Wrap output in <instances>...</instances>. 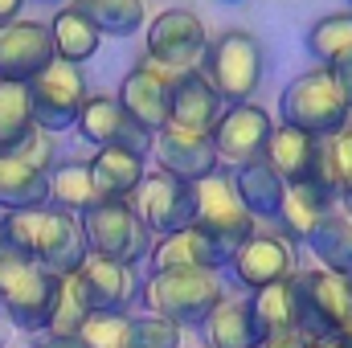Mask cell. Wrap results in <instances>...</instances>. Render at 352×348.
<instances>
[{
    "mask_svg": "<svg viewBox=\"0 0 352 348\" xmlns=\"http://www.w3.org/2000/svg\"><path fill=\"white\" fill-rule=\"evenodd\" d=\"M0 246L25 254V259L41 262L45 270L74 274L87 262V234H82V217L58 209V205H33V209H12L0 221Z\"/></svg>",
    "mask_w": 352,
    "mask_h": 348,
    "instance_id": "6da1fadb",
    "label": "cell"
},
{
    "mask_svg": "<svg viewBox=\"0 0 352 348\" xmlns=\"http://www.w3.org/2000/svg\"><path fill=\"white\" fill-rule=\"evenodd\" d=\"M221 299H226L221 270H188V266L152 270L144 279V291H140V303L148 307V316H164L180 328L205 324V316Z\"/></svg>",
    "mask_w": 352,
    "mask_h": 348,
    "instance_id": "7a4b0ae2",
    "label": "cell"
},
{
    "mask_svg": "<svg viewBox=\"0 0 352 348\" xmlns=\"http://www.w3.org/2000/svg\"><path fill=\"white\" fill-rule=\"evenodd\" d=\"M58 299V274L41 262L0 246V316L21 332H45Z\"/></svg>",
    "mask_w": 352,
    "mask_h": 348,
    "instance_id": "3957f363",
    "label": "cell"
},
{
    "mask_svg": "<svg viewBox=\"0 0 352 348\" xmlns=\"http://www.w3.org/2000/svg\"><path fill=\"white\" fill-rule=\"evenodd\" d=\"M278 119L316 135V140H328L336 131H344L352 123V107L344 98L340 83L332 78L328 66H316L299 78H291V87L283 90L278 98Z\"/></svg>",
    "mask_w": 352,
    "mask_h": 348,
    "instance_id": "277c9868",
    "label": "cell"
},
{
    "mask_svg": "<svg viewBox=\"0 0 352 348\" xmlns=\"http://www.w3.org/2000/svg\"><path fill=\"white\" fill-rule=\"evenodd\" d=\"M201 74L209 78V87L217 90V98L226 107L250 102V94L263 83V45H258V37L246 33V29H226L221 37L209 41V50L201 58Z\"/></svg>",
    "mask_w": 352,
    "mask_h": 348,
    "instance_id": "5b68a950",
    "label": "cell"
},
{
    "mask_svg": "<svg viewBox=\"0 0 352 348\" xmlns=\"http://www.w3.org/2000/svg\"><path fill=\"white\" fill-rule=\"evenodd\" d=\"M82 234H87V250L111 262H140L152 254V230L140 221V213L131 209V201H102L90 213H82Z\"/></svg>",
    "mask_w": 352,
    "mask_h": 348,
    "instance_id": "8992f818",
    "label": "cell"
},
{
    "mask_svg": "<svg viewBox=\"0 0 352 348\" xmlns=\"http://www.w3.org/2000/svg\"><path fill=\"white\" fill-rule=\"evenodd\" d=\"M295 291H299V332L320 340L336 336L352 324V279L332 274L324 266L316 270H295Z\"/></svg>",
    "mask_w": 352,
    "mask_h": 348,
    "instance_id": "52a82bcc",
    "label": "cell"
},
{
    "mask_svg": "<svg viewBox=\"0 0 352 348\" xmlns=\"http://www.w3.org/2000/svg\"><path fill=\"white\" fill-rule=\"evenodd\" d=\"M90 98L87 90V74L82 66H70V62H50L33 83H29V107H33V123L50 135L58 131H70L78 123V111Z\"/></svg>",
    "mask_w": 352,
    "mask_h": 348,
    "instance_id": "ba28073f",
    "label": "cell"
},
{
    "mask_svg": "<svg viewBox=\"0 0 352 348\" xmlns=\"http://www.w3.org/2000/svg\"><path fill=\"white\" fill-rule=\"evenodd\" d=\"M131 209L152 230V238L176 234V230L197 221V184L164 173V168H152V173H144L140 188L131 193Z\"/></svg>",
    "mask_w": 352,
    "mask_h": 348,
    "instance_id": "9c48e42d",
    "label": "cell"
},
{
    "mask_svg": "<svg viewBox=\"0 0 352 348\" xmlns=\"http://www.w3.org/2000/svg\"><path fill=\"white\" fill-rule=\"evenodd\" d=\"M74 131L87 140L90 148H127V152H135V156H152V148H156V135L148 131V127H140L127 111H123V102L115 98V94H90L87 102H82V111H78V123H74Z\"/></svg>",
    "mask_w": 352,
    "mask_h": 348,
    "instance_id": "30bf717a",
    "label": "cell"
},
{
    "mask_svg": "<svg viewBox=\"0 0 352 348\" xmlns=\"http://www.w3.org/2000/svg\"><path fill=\"white\" fill-rule=\"evenodd\" d=\"M184 70H173V66H160V62H152V58H140V66L119 83V102H123V111L140 123V127H148L152 135L156 131H164L168 127V119H173V87L176 78H180Z\"/></svg>",
    "mask_w": 352,
    "mask_h": 348,
    "instance_id": "8fae6325",
    "label": "cell"
},
{
    "mask_svg": "<svg viewBox=\"0 0 352 348\" xmlns=\"http://www.w3.org/2000/svg\"><path fill=\"white\" fill-rule=\"evenodd\" d=\"M205 50H209V33H205V21L197 12L164 8L148 21V54L144 58L173 66V70H197Z\"/></svg>",
    "mask_w": 352,
    "mask_h": 348,
    "instance_id": "7c38bea8",
    "label": "cell"
},
{
    "mask_svg": "<svg viewBox=\"0 0 352 348\" xmlns=\"http://www.w3.org/2000/svg\"><path fill=\"white\" fill-rule=\"evenodd\" d=\"M197 226L209 230V234H213L217 242H226L230 250H234L238 242H246V238L258 230V221H254L250 209L242 205V197H238L230 173L217 168L213 176L197 180Z\"/></svg>",
    "mask_w": 352,
    "mask_h": 348,
    "instance_id": "4fadbf2b",
    "label": "cell"
},
{
    "mask_svg": "<svg viewBox=\"0 0 352 348\" xmlns=\"http://www.w3.org/2000/svg\"><path fill=\"white\" fill-rule=\"evenodd\" d=\"M299 250H295V242L291 238H283V234H266V230H254L246 242H238L234 246V254H230V274L254 295V291H263L270 283H283V279H291L299 266Z\"/></svg>",
    "mask_w": 352,
    "mask_h": 348,
    "instance_id": "5bb4252c",
    "label": "cell"
},
{
    "mask_svg": "<svg viewBox=\"0 0 352 348\" xmlns=\"http://www.w3.org/2000/svg\"><path fill=\"white\" fill-rule=\"evenodd\" d=\"M270 131H274V119L266 115L258 102H234V107L221 111V119L209 131V140H213V152H217L221 164L242 168V164L263 160Z\"/></svg>",
    "mask_w": 352,
    "mask_h": 348,
    "instance_id": "9a60e30c",
    "label": "cell"
},
{
    "mask_svg": "<svg viewBox=\"0 0 352 348\" xmlns=\"http://www.w3.org/2000/svg\"><path fill=\"white\" fill-rule=\"evenodd\" d=\"M54 62V37L41 21H8L0 25V83L29 87Z\"/></svg>",
    "mask_w": 352,
    "mask_h": 348,
    "instance_id": "2e32d148",
    "label": "cell"
},
{
    "mask_svg": "<svg viewBox=\"0 0 352 348\" xmlns=\"http://www.w3.org/2000/svg\"><path fill=\"white\" fill-rule=\"evenodd\" d=\"M78 283L87 291L90 312H107V316H127L144 291V279L135 266L98 259V254H87V262L78 266Z\"/></svg>",
    "mask_w": 352,
    "mask_h": 348,
    "instance_id": "e0dca14e",
    "label": "cell"
},
{
    "mask_svg": "<svg viewBox=\"0 0 352 348\" xmlns=\"http://www.w3.org/2000/svg\"><path fill=\"white\" fill-rule=\"evenodd\" d=\"M230 246L217 242L209 230H201L197 221L176 230V234H164L152 242V270H173V266H188V270H226L230 266Z\"/></svg>",
    "mask_w": 352,
    "mask_h": 348,
    "instance_id": "ac0fdd59",
    "label": "cell"
},
{
    "mask_svg": "<svg viewBox=\"0 0 352 348\" xmlns=\"http://www.w3.org/2000/svg\"><path fill=\"white\" fill-rule=\"evenodd\" d=\"M152 156H156V168H164V173L180 176V180H205V176H213L221 168V160H217V152H213V140L209 135H201V131H184V127H164V131H156V148H152Z\"/></svg>",
    "mask_w": 352,
    "mask_h": 348,
    "instance_id": "d6986e66",
    "label": "cell"
},
{
    "mask_svg": "<svg viewBox=\"0 0 352 348\" xmlns=\"http://www.w3.org/2000/svg\"><path fill=\"white\" fill-rule=\"evenodd\" d=\"M221 111H226V102L217 98V90L209 87V78L201 74V66H197V70H184V74L176 78V87H173V119H168L173 127L209 135V131L217 127Z\"/></svg>",
    "mask_w": 352,
    "mask_h": 348,
    "instance_id": "ffe728a7",
    "label": "cell"
},
{
    "mask_svg": "<svg viewBox=\"0 0 352 348\" xmlns=\"http://www.w3.org/2000/svg\"><path fill=\"white\" fill-rule=\"evenodd\" d=\"M205 345L209 348H263V328L250 312V295L246 299H221L209 316H205Z\"/></svg>",
    "mask_w": 352,
    "mask_h": 348,
    "instance_id": "44dd1931",
    "label": "cell"
},
{
    "mask_svg": "<svg viewBox=\"0 0 352 348\" xmlns=\"http://www.w3.org/2000/svg\"><path fill=\"white\" fill-rule=\"evenodd\" d=\"M316 148H320L316 135H307V131H299V127H291V123H274V131H270V140H266L263 160L283 176L287 184H299V180H307V173H311Z\"/></svg>",
    "mask_w": 352,
    "mask_h": 348,
    "instance_id": "7402d4cb",
    "label": "cell"
},
{
    "mask_svg": "<svg viewBox=\"0 0 352 348\" xmlns=\"http://www.w3.org/2000/svg\"><path fill=\"white\" fill-rule=\"evenodd\" d=\"M87 164L94 173V184H98L102 201H131V193L140 188V180L148 173L144 156H135L127 148H98Z\"/></svg>",
    "mask_w": 352,
    "mask_h": 348,
    "instance_id": "603a6c76",
    "label": "cell"
},
{
    "mask_svg": "<svg viewBox=\"0 0 352 348\" xmlns=\"http://www.w3.org/2000/svg\"><path fill=\"white\" fill-rule=\"evenodd\" d=\"M336 209V201L332 197H324L320 188H311V184H287V193H283V209H278V230H283V238H291L295 246L299 242H307L311 238V230L324 221V213H332Z\"/></svg>",
    "mask_w": 352,
    "mask_h": 348,
    "instance_id": "cb8c5ba5",
    "label": "cell"
},
{
    "mask_svg": "<svg viewBox=\"0 0 352 348\" xmlns=\"http://www.w3.org/2000/svg\"><path fill=\"white\" fill-rule=\"evenodd\" d=\"M234 188L242 197V205L250 209L254 221H274L278 209H283V193H287V180L274 173L266 160H254V164H242L234 168Z\"/></svg>",
    "mask_w": 352,
    "mask_h": 348,
    "instance_id": "d4e9b609",
    "label": "cell"
},
{
    "mask_svg": "<svg viewBox=\"0 0 352 348\" xmlns=\"http://www.w3.org/2000/svg\"><path fill=\"white\" fill-rule=\"evenodd\" d=\"M33 205H50V173L21 156H0V209L12 213Z\"/></svg>",
    "mask_w": 352,
    "mask_h": 348,
    "instance_id": "484cf974",
    "label": "cell"
},
{
    "mask_svg": "<svg viewBox=\"0 0 352 348\" xmlns=\"http://www.w3.org/2000/svg\"><path fill=\"white\" fill-rule=\"evenodd\" d=\"M50 205L82 217L94 205H102V193L94 184V173H90L87 160H62L50 168Z\"/></svg>",
    "mask_w": 352,
    "mask_h": 348,
    "instance_id": "4316f807",
    "label": "cell"
},
{
    "mask_svg": "<svg viewBox=\"0 0 352 348\" xmlns=\"http://www.w3.org/2000/svg\"><path fill=\"white\" fill-rule=\"evenodd\" d=\"M50 37H54V58H58V62H70V66L90 62V58L98 54V45H102V33L90 25L74 4H66V8L50 21Z\"/></svg>",
    "mask_w": 352,
    "mask_h": 348,
    "instance_id": "83f0119b",
    "label": "cell"
},
{
    "mask_svg": "<svg viewBox=\"0 0 352 348\" xmlns=\"http://www.w3.org/2000/svg\"><path fill=\"white\" fill-rule=\"evenodd\" d=\"M303 246L320 259L324 270L352 279V217H344L340 209L324 213V221L311 230V238H307Z\"/></svg>",
    "mask_w": 352,
    "mask_h": 348,
    "instance_id": "f1b7e54d",
    "label": "cell"
},
{
    "mask_svg": "<svg viewBox=\"0 0 352 348\" xmlns=\"http://www.w3.org/2000/svg\"><path fill=\"white\" fill-rule=\"evenodd\" d=\"M250 312L263 328V336L278 332H299V291H295V274L283 283H270L263 291L250 295Z\"/></svg>",
    "mask_w": 352,
    "mask_h": 348,
    "instance_id": "f546056e",
    "label": "cell"
},
{
    "mask_svg": "<svg viewBox=\"0 0 352 348\" xmlns=\"http://www.w3.org/2000/svg\"><path fill=\"white\" fill-rule=\"evenodd\" d=\"M90 316V303H87V291L78 283V270L74 274H62L58 279V299H54V312H50V324H45V336L54 340H78L82 324Z\"/></svg>",
    "mask_w": 352,
    "mask_h": 348,
    "instance_id": "4dcf8cb0",
    "label": "cell"
},
{
    "mask_svg": "<svg viewBox=\"0 0 352 348\" xmlns=\"http://www.w3.org/2000/svg\"><path fill=\"white\" fill-rule=\"evenodd\" d=\"M74 8L87 17L102 37H131L148 21L144 0H74Z\"/></svg>",
    "mask_w": 352,
    "mask_h": 348,
    "instance_id": "1f68e13d",
    "label": "cell"
},
{
    "mask_svg": "<svg viewBox=\"0 0 352 348\" xmlns=\"http://www.w3.org/2000/svg\"><path fill=\"white\" fill-rule=\"evenodd\" d=\"M33 131H37V123H33V107H29V87L0 83V156H12Z\"/></svg>",
    "mask_w": 352,
    "mask_h": 348,
    "instance_id": "d6a6232c",
    "label": "cell"
},
{
    "mask_svg": "<svg viewBox=\"0 0 352 348\" xmlns=\"http://www.w3.org/2000/svg\"><path fill=\"white\" fill-rule=\"evenodd\" d=\"M307 54H311L320 66H332V62L349 58L352 54V8L328 12V17H320V21L307 29Z\"/></svg>",
    "mask_w": 352,
    "mask_h": 348,
    "instance_id": "836d02e7",
    "label": "cell"
},
{
    "mask_svg": "<svg viewBox=\"0 0 352 348\" xmlns=\"http://www.w3.org/2000/svg\"><path fill=\"white\" fill-rule=\"evenodd\" d=\"M180 324L164 316H127V345L123 348H180Z\"/></svg>",
    "mask_w": 352,
    "mask_h": 348,
    "instance_id": "e575fe53",
    "label": "cell"
},
{
    "mask_svg": "<svg viewBox=\"0 0 352 348\" xmlns=\"http://www.w3.org/2000/svg\"><path fill=\"white\" fill-rule=\"evenodd\" d=\"M328 148V164H332V184H336V197H349L352 193V123L344 131L328 135L324 140Z\"/></svg>",
    "mask_w": 352,
    "mask_h": 348,
    "instance_id": "d590c367",
    "label": "cell"
},
{
    "mask_svg": "<svg viewBox=\"0 0 352 348\" xmlns=\"http://www.w3.org/2000/svg\"><path fill=\"white\" fill-rule=\"evenodd\" d=\"M54 152H58V148H54V135L37 127V131H33V135H29V140H25V144H21V148H16L12 156H21V160H29V164H37L41 173H50V168L58 164V156H54Z\"/></svg>",
    "mask_w": 352,
    "mask_h": 348,
    "instance_id": "8d00e7d4",
    "label": "cell"
},
{
    "mask_svg": "<svg viewBox=\"0 0 352 348\" xmlns=\"http://www.w3.org/2000/svg\"><path fill=\"white\" fill-rule=\"evenodd\" d=\"M263 348H311V336H303V332H278V336H266Z\"/></svg>",
    "mask_w": 352,
    "mask_h": 348,
    "instance_id": "74e56055",
    "label": "cell"
},
{
    "mask_svg": "<svg viewBox=\"0 0 352 348\" xmlns=\"http://www.w3.org/2000/svg\"><path fill=\"white\" fill-rule=\"evenodd\" d=\"M328 70H332V78L340 83V90H344V98H349V107H352V54L340 58V62H332Z\"/></svg>",
    "mask_w": 352,
    "mask_h": 348,
    "instance_id": "f35d334b",
    "label": "cell"
},
{
    "mask_svg": "<svg viewBox=\"0 0 352 348\" xmlns=\"http://www.w3.org/2000/svg\"><path fill=\"white\" fill-rule=\"evenodd\" d=\"M21 8H25V0H0V25L21 21Z\"/></svg>",
    "mask_w": 352,
    "mask_h": 348,
    "instance_id": "ab89813d",
    "label": "cell"
},
{
    "mask_svg": "<svg viewBox=\"0 0 352 348\" xmlns=\"http://www.w3.org/2000/svg\"><path fill=\"white\" fill-rule=\"evenodd\" d=\"M33 348H82L78 340H54V336H41Z\"/></svg>",
    "mask_w": 352,
    "mask_h": 348,
    "instance_id": "60d3db41",
    "label": "cell"
},
{
    "mask_svg": "<svg viewBox=\"0 0 352 348\" xmlns=\"http://www.w3.org/2000/svg\"><path fill=\"white\" fill-rule=\"evenodd\" d=\"M311 348H349V345H344V336L336 332V336H320V340H311Z\"/></svg>",
    "mask_w": 352,
    "mask_h": 348,
    "instance_id": "b9f144b4",
    "label": "cell"
},
{
    "mask_svg": "<svg viewBox=\"0 0 352 348\" xmlns=\"http://www.w3.org/2000/svg\"><path fill=\"white\" fill-rule=\"evenodd\" d=\"M336 209H340L344 217H352V193H349V197H340V201H336Z\"/></svg>",
    "mask_w": 352,
    "mask_h": 348,
    "instance_id": "7bdbcfd3",
    "label": "cell"
},
{
    "mask_svg": "<svg viewBox=\"0 0 352 348\" xmlns=\"http://www.w3.org/2000/svg\"><path fill=\"white\" fill-rule=\"evenodd\" d=\"M340 336H344V345L352 348V324H349V328H344V332H340Z\"/></svg>",
    "mask_w": 352,
    "mask_h": 348,
    "instance_id": "ee69618b",
    "label": "cell"
},
{
    "mask_svg": "<svg viewBox=\"0 0 352 348\" xmlns=\"http://www.w3.org/2000/svg\"><path fill=\"white\" fill-rule=\"evenodd\" d=\"M41 4H66V0H41Z\"/></svg>",
    "mask_w": 352,
    "mask_h": 348,
    "instance_id": "f6af8a7d",
    "label": "cell"
},
{
    "mask_svg": "<svg viewBox=\"0 0 352 348\" xmlns=\"http://www.w3.org/2000/svg\"><path fill=\"white\" fill-rule=\"evenodd\" d=\"M0 221H4V209H0Z\"/></svg>",
    "mask_w": 352,
    "mask_h": 348,
    "instance_id": "bcb514c9",
    "label": "cell"
},
{
    "mask_svg": "<svg viewBox=\"0 0 352 348\" xmlns=\"http://www.w3.org/2000/svg\"><path fill=\"white\" fill-rule=\"evenodd\" d=\"M226 4H238V0H226Z\"/></svg>",
    "mask_w": 352,
    "mask_h": 348,
    "instance_id": "7dc6e473",
    "label": "cell"
},
{
    "mask_svg": "<svg viewBox=\"0 0 352 348\" xmlns=\"http://www.w3.org/2000/svg\"><path fill=\"white\" fill-rule=\"evenodd\" d=\"M0 320H4V316H0Z\"/></svg>",
    "mask_w": 352,
    "mask_h": 348,
    "instance_id": "c3c4849f",
    "label": "cell"
},
{
    "mask_svg": "<svg viewBox=\"0 0 352 348\" xmlns=\"http://www.w3.org/2000/svg\"><path fill=\"white\" fill-rule=\"evenodd\" d=\"M349 4H352V0H349Z\"/></svg>",
    "mask_w": 352,
    "mask_h": 348,
    "instance_id": "681fc988",
    "label": "cell"
}]
</instances>
